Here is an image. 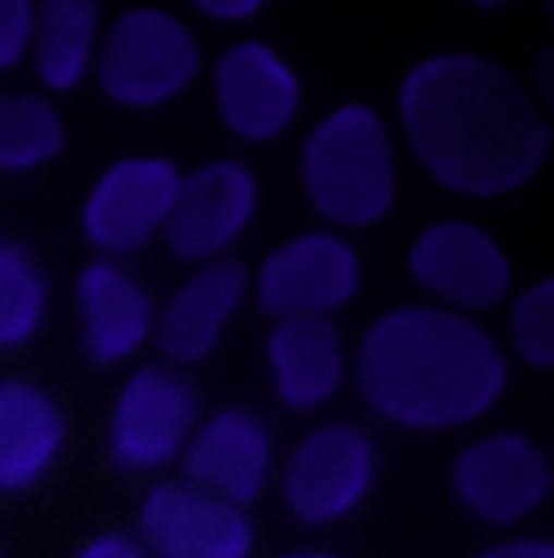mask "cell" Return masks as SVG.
<instances>
[{
    "label": "cell",
    "instance_id": "1",
    "mask_svg": "<svg viewBox=\"0 0 554 558\" xmlns=\"http://www.w3.org/2000/svg\"><path fill=\"white\" fill-rule=\"evenodd\" d=\"M399 118L420 165L459 195H507L551 151V126L525 83L472 52L420 61L404 78Z\"/></svg>",
    "mask_w": 554,
    "mask_h": 558
},
{
    "label": "cell",
    "instance_id": "2",
    "mask_svg": "<svg viewBox=\"0 0 554 558\" xmlns=\"http://www.w3.org/2000/svg\"><path fill=\"white\" fill-rule=\"evenodd\" d=\"M369 408L404 428H455L485 416L507 390V360L494 338L446 307H399L360 347Z\"/></svg>",
    "mask_w": 554,
    "mask_h": 558
},
{
    "label": "cell",
    "instance_id": "3",
    "mask_svg": "<svg viewBox=\"0 0 554 558\" xmlns=\"http://www.w3.org/2000/svg\"><path fill=\"white\" fill-rule=\"evenodd\" d=\"M312 208L334 226H373L395 204V143L369 105L334 109L303 143Z\"/></svg>",
    "mask_w": 554,
    "mask_h": 558
},
{
    "label": "cell",
    "instance_id": "4",
    "mask_svg": "<svg viewBox=\"0 0 554 558\" xmlns=\"http://www.w3.org/2000/svg\"><path fill=\"white\" fill-rule=\"evenodd\" d=\"M200 70L195 35L165 9H131L113 22L100 52V87L109 100L152 109L191 87Z\"/></svg>",
    "mask_w": 554,
    "mask_h": 558
},
{
    "label": "cell",
    "instance_id": "5",
    "mask_svg": "<svg viewBox=\"0 0 554 558\" xmlns=\"http://www.w3.org/2000/svg\"><path fill=\"white\" fill-rule=\"evenodd\" d=\"M195 424H200L195 386L160 364H147L118 395L109 424V454L122 472H156L186 450Z\"/></svg>",
    "mask_w": 554,
    "mask_h": 558
},
{
    "label": "cell",
    "instance_id": "6",
    "mask_svg": "<svg viewBox=\"0 0 554 558\" xmlns=\"http://www.w3.org/2000/svg\"><path fill=\"white\" fill-rule=\"evenodd\" d=\"M138 546L156 558H248L256 533L243 507L186 481H160L138 507Z\"/></svg>",
    "mask_w": 554,
    "mask_h": 558
},
{
    "label": "cell",
    "instance_id": "7",
    "mask_svg": "<svg viewBox=\"0 0 554 558\" xmlns=\"http://www.w3.org/2000/svg\"><path fill=\"white\" fill-rule=\"evenodd\" d=\"M373 476H377L373 441L351 424H325L294 446L281 489L303 524H334L364 502Z\"/></svg>",
    "mask_w": 554,
    "mask_h": 558
},
{
    "label": "cell",
    "instance_id": "8",
    "mask_svg": "<svg viewBox=\"0 0 554 558\" xmlns=\"http://www.w3.org/2000/svg\"><path fill=\"white\" fill-rule=\"evenodd\" d=\"M182 173L165 156H131L100 173L83 204V230L100 252L131 256L165 230Z\"/></svg>",
    "mask_w": 554,
    "mask_h": 558
},
{
    "label": "cell",
    "instance_id": "9",
    "mask_svg": "<svg viewBox=\"0 0 554 558\" xmlns=\"http://www.w3.org/2000/svg\"><path fill=\"white\" fill-rule=\"evenodd\" d=\"M450 485L468 511L490 524H516L533 515L551 494V459L520 433H494L472 441L450 472Z\"/></svg>",
    "mask_w": 554,
    "mask_h": 558
},
{
    "label": "cell",
    "instance_id": "10",
    "mask_svg": "<svg viewBox=\"0 0 554 558\" xmlns=\"http://www.w3.org/2000/svg\"><path fill=\"white\" fill-rule=\"evenodd\" d=\"M360 290L356 247L338 234H299L261 265L256 299L277 320L329 316Z\"/></svg>",
    "mask_w": 554,
    "mask_h": 558
},
{
    "label": "cell",
    "instance_id": "11",
    "mask_svg": "<svg viewBox=\"0 0 554 558\" xmlns=\"http://www.w3.org/2000/svg\"><path fill=\"white\" fill-rule=\"evenodd\" d=\"M256 217V178L239 160H213L182 178L178 199L165 221L169 252L178 260L213 265Z\"/></svg>",
    "mask_w": 554,
    "mask_h": 558
},
{
    "label": "cell",
    "instance_id": "12",
    "mask_svg": "<svg viewBox=\"0 0 554 558\" xmlns=\"http://www.w3.org/2000/svg\"><path fill=\"white\" fill-rule=\"evenodd\" d=\"M269 459H274L269 424L243 408H226L213 420L195 424V433L182 450L186 485H195L230 507H248L261 498V489L269 481Z\"/></svg>",
    "mask_w": 554,
    "mask_h": 558
},
{
    "label": "cell",
    "instance_id": "13",
    "mask_svg": "<svg viewBox=\"0 0 554 558\" xmlns=\"http://www.w3.org/2000/svg\"><path fill=\"white\" fill-rule=\"evenodd\" d=\"M412 274L424 290H433L442 303L459 312H485L511 286V265L498 252V243L468 221L429 226L412 247Z\"/></svg>",
    "mask_w": 554,
    "mask_h": 558
},
{
    "label": "cell",
    "instance_id": "14",
    "mask_svg": "<svg viewBox=\"0 0 554 558\" xmlns=\"http://www.w3.org/2000/svg\"><path fill=\"white\" fill-rule=\"evenodd\" d=\"M217 105L239 140H274L299 113V78L269 44H234L217 61Z\"/></svg>",
    "mask_w": 554,
    "mask_h": 558
},
{
    "label": "cell",
    "instance_id": "15",
    "mask_svg": "<svg viewBox=\"0 0 554 558\" xmlns=\"http://www.w3.org/2000/svg\"><path fill=\"white\" fill-rule=\"evenodd\" d=\"M243 290H248V269L239 260L204 265L169 299V307L156 316L152 329H156L160 351L169 360H178V364L204 360L217 347V338H221L226 320L234 316V307L243 303Z\"/></svg>",
    "mask_w": 554,
    "mask_h": 558
},
{
    "label": "cell",
    "instance_id": "16",
    "mask_svg": "<svg viewBox=\"0 0 554 558\" xmlns=\"http://www.w3.org/2000/svg\"><path fill=\"white\" fill-rule=\"evenodd\" d=\"M269 364H274L277 399L290 412H312L329 403L347 373L342 338L325 316L277 320V329L269 333Z\"/></svg>",
    "mask_w": 554,
    "mask_h": 558
},
{
    "label": "cell",
    "instance_id": "17",
    "mask_svg": "<svg viewBox=\"0 0 554 558\" xmlns=\"http://www.w3.org/2000/svg\"><path fill=\"white\" fill-rule=\"evenodd\" d=\"M79 312H83L87 355L96 364H118V360L135 355L156 325V312H152V299L143 294V286L109 260H96L83 269Z\"/></svg>",
    "mask_w": 554,
    "mask_h": 558
},
{
    "label": "cell",
    "instance_id": "18",
    "mask_svg": "<svg viewBox=\"0 0 554 558\" xmlns=\"http://www.w3.org/2000/svg\"><path fill=\"white\" fill-rule=\"evenodd\" d=\"M65 446L61 408L22 381H0V494L31 489Z\"/></svg>",
    "mask_w": 554,
    "mask_h": 558
},
{
    "label": "cell",
    "instance_id": "19",
    "mask_svg": "<svg viewBox=\"0 0 554 558\" xmlns=\"http://www.w3.org/2000/svg\"><path fill=\"white\" fill-rule=\"evenodd\" d=\"M100 35L96 0H48L35 4V70L52 92H74L92 61Z\"/></svg>",
    "mask_w": 554,
    "mask_h": 558
},
{
    "label": "cell",
    "instance_id": "20",
    "mask_svg": "<svg viewBox=\"0 0 554 558\" xmlns=\"http://www.w3.org/2000/svg\"><path fill=\"white\" fill-rule=\"evenodd\" d=\"M65 147L61 113L44 96H0V169L26 173Z\"/></svg>",
    "mask_w": 554,
    "mask_h": 558
},
{
    "label": "cell",
    "instance_id": "21",
    "mask_svg": "<svg viewBox=\"0 0 554 558\" xmlns=\"http://www.w3.org/2000/svg\"><path fill=\"white\" fill-rule=\"evenodd\" d=\"M48 281L35 256L0 239V347H22L44 325Z\"/></svg>",
    "mask_w": 554,
    "mask_h": 558
},
{
    "label": "cell",
    "instance_id": "22",
    "mask_svg": "<svg viewBox=\"0 0 554 558\" xmlns=\"http://www.w3.org/2000/svg\"><path fill=\"white\" fill-rule=\"evenodd\" d=\"M511 338L533 368L554 364V281H538L511 307Z\"/></svg>",
    "mask_w": 554,
    "mask_h": 558
},
{
    "label": "cell",
    "instance_id": "23",
    "mask_svg": "<svg viewBox=\"0 0 554 558\" xmlns=\"http://www.w3.org/2000/svg\"><path fill=\"white\" fill-rule=\"evenodd\" d=\"M35 39V4L0 0V70H13Z\"/></svg>",
    "mask_w": 554,
    "mask_h": 558
},
{
    "label": "cell",
    "instance_id": "24",
    "mask_svg": "<svg viewBox=\"0 0 554 558\" xmlns=\"http://www.w3.org/2000/svg\"><path fill=\"white\" fill-rule=\"evenodd\" d=\"M79 558H147V555H143V546H138L135 537H127V533H105V537H96Z\"/></svg>",
    "mask_w": 554,
    "mask_h": 558
},
{
    "label": "cell",
    "instance_id": "25",
    "mask_svg": "<svg viewBox=\"0 0 554 558\" xmlns=\"http://www.w3.org/2000/svg\"><path fill=\"white\" fill-rule=\"evenodd\" d=\"M204 17H217V22H248V17H256L265 4L261 0H200L195 4Z\"/></svg>",
    "mask_w": 554,
    "mask_h": 558
},
{
    "label": "cell",
    "instance_id": "26",
    "mask_svg": "<svg viewBox=\"0 0 554 558\" xmlns=\"http://www.w3.org/2000/svg\"><path fill=\"white\" fill-rule=\"evenodd\" d=\"M477 558H554V546H551V542L529 537V542H507V546H494V550H485V555H477Z\"/></svg>",
    "mask_w": 554,
    "mask_h": 558
},
{
    "label": "cell",
    "instance_id": "27",
    "mask_svg": "<svg viewBox=\"0 0 554 558\" xmlns=\"http://www.w3.org/2000/svg\"><path fill=\"white\" fill-rule=\"evenodd\" d=\"M286 558H338V555H325V550H299V555H286Z\"/></svg>",
    "mask_w": 554,
    "mask_h": 558
}]
</instances>
